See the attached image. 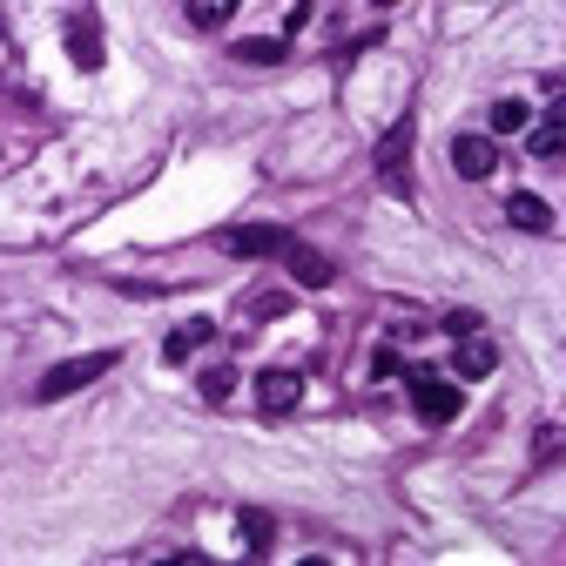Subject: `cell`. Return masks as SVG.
I'll list each match as a JSON object with an SVG mask.
<instances>
[{
	"instance_id": "6da1fadb",
	"label": "cell",
	"mask_w": 566,
	"mask_h": 566,
	"mask_svg": "<svg viewBox=\"0 0 566 566\" xmlns=\"http://www.w3.org/2000/svg\"><path fill=\"white\" fill-rule=\"evenodd\" d=\"M108 372H115V351H89V357H61L55 372H48V378L34 385V398H40V404H61L68 391L95 385V378H108Z\"/></svg>"
},
{
	"instance_id": "7a4b0ae2",
	"label": "cell",
	"mask_w": 566,
	"mask_h": 566,
	"mask_svg": "<svg viewBox=\"0 0 566 566\" xmlns=\"http://www.w3.org/2000/svg\"><path fill=\"white\" fill-rule=\"evenodd\" d=\"M378 182H385L391 196L412 189V115L391 121V129L378 135Z\"/></svg>"
},
{
	"instance_id": "3957f363",
	"label": "cell",
	"mask_w": 566,
	"mask_h": 566,
	"mask_svg": "<svg viewBox=\"0 0 566 566\" xmlns=\"http://www.w3.org/2000/svg\"><path fill=\"white\" fill-rule=\"evenodd\" d=\"M412 404H418L425 425H452L465 398H459V385H445V378H432V372H412Z\"/></svg>"
},
{
	"instance_id": "277c9868",
	"label": "cell",
	"mask_w": 566,
	"mask_h": 566,
	"mask_svg": "<svg viewBox=\"0 0 566 566\" xmlns=\"http://www.w3.org/2000/svg\"><path fill=\"white\" fill-rule=\"evenodd\" d=\"M257 404H263V412H270V418H283V412H297V404H304V378L291 372V364H270V372L257 378Z\"/></svg>"
},
{
	"instance_id": "5b68a950",
	"label": "cell",
	"mask_w": 566,
	"mask_h": 566,
	"mask_svg": "<svg viewBox=\"0 0 566 566\" xmlns=\"http://www.w3.org/2000/svg\"><path fill=\"white\" fill-rule=\"evenodd\" d=\"M283 243H291V236H283L276 223H243V229H223V250H229V257H283Z\"/></svg>"
},
{
	"instance_id": "8992f818",
	"label": "cell",
	"mask_w": 566,
	"mask_h": 566,
	"mask_svg": "<svg viewBox=\"0 0 566 566\" xmlns=\"http://www.w3.org/2000/svg\"><path fill=\"white\" fill-rule=\"evenodd\" d=\"M452 169L465 176V182H485L499 169V149H493V135H452Z\"/></svg>"
},
{
	"instance_id": "52a82bcc",
	"label": "cell",
	"mask_w": 566,
	"mask_h": 566,
	"mask_svg": "<svg viewBox=\"0 0 566 566\" xmlns=\"http://www.w3.org/2000/svg\"><path fill=\"white\" fill-rule=\"evenodd\" d=\"M283 263H291V276L304 283V291H323V283H331V276H338V263H331V257H323V250H310V243H297V236H291V243H283Z\"/></svg>"
},
{
	"instance_id": "ba28073f",
	"label": "cell",
	"mask_w": 566,
	"mask_h": 566,
	"mask_svg": "<svg viewBox=\"0 0 566 566\" xmlns=\"http://www.w3.org/2000/svg\"><path fill=\"white\" fill-rule=\"evenodd\" d=\"M506 223L526 229V236H546V229H553V202L533 196V189H512V196H506Z\"/></svg>"
},
{
	"instance_id": "9c48e42d",
	"label": "cell",
	"mask_w": 566,
	"mask_h": 566,
	"mask_svg": "<svg viewBox=\"0 0 566 566\" xmlns=\"http://www.w3.org/2000/svg\"><path fill=\"white\" fill-rule=\"evenodd\" d=\"M210 338H216V323H210V317H189V323H176V331L162 338V357H169V364H182L189 351H202Z\"/></svg>"
},
{
	"instance_id": "30bf717a",
	"label": "cell",
	"mask_w": 566,
	"mask_h": 566,
	"mask_svg": "<svg viewBox=\"0 0 566 566\" xmlns=\"http://www.w3.org/2000/svg\"><path fill=\"white\" fill-rule=\"evenodd\" d=\"M452 344H459V378H485V372L499 364V351L485 344L479 331H472V338H452Z\"/></svg>"
},
{
	"instance_id": "8fae6325",
	"label": "cell",
	"mask_w": 566,
	"mask_h": 566,
	"mask_svg": "<svg viewBox=\"0 0 566 566\" xmlns=\"http://www.w3.org/2000/svg\"><path fill=\"white\" fill-rule=\"evenodd\" d=\"M68 55H74V68H102V34H95V21H74L68 27Z\"/></svg>"
},
{
	"instance_id": "7c38bea8",
	"label": "cell",
	"mask_w": 566,
	"mask_h": 566,
	"mask_svg": "<svg viewBox=\"0 0 566 566\" xmlns=\"http://www.w3.org/2000/svg\"><path fill=\"white\" fill-rule=\"evenodd\" d=\"M485 121H493V135H519L526 121H533V108H526L519 95H499V102H493V115H485Z\"/></svg>"
},
{
	"instance_id": "4fadbf2b",
	"label": "cell",
	"mask_w": 566,
	"mask_h": 566,
	"mask_svg": "<svg viewBox=\"0 0 566 566\" xmlns=\"http://www.w3.org/2000/svg\"><path fill=\"white\" fill-rule=\"evenodd\" d=\"M559 149H566V121H559V108H546V121L533 129V155H540V162H553Z\"/></svg>"
},
{
	"instance_id": "5bb4252c",
	"label": "cell",
	"mask_w": 566,
	"mask_h": 566,
	"mask_svg": "<svg viewBox=\"0 0 566 566\" xmlns=\"http://www.w3.org/2000/svg\"><path fill=\"white\" fill-rule=\"evenodd\" d=\"M236 61H250V68H276V61H283V40H270V34L236 40Z\"/></svg>"
},
{
	"instance_id": "9a60e30c",
	"label": "cell",
	"mask_w": 566,
	"mask_h": 566,
	"mask_svg": "<svg viewBox=\"0 0 566 566\" xmlns=\"http://www.w3.org/2000/svg\"><path fill=\"white\" fill-rule=\"evenodd\" d=\"M229 391H236V372H229V364H210V372H202V398L229 404Z\"/></svg>"
},
{
	"instance_id": "2e32d148",
	"label": "cell",
	"mask_w": 566,
	"mask_h": 566,
	"mask_svg": "<svg viewBox=\"0 0 566 566\" xmlns=\"http://www.w3.org/2000/svg\"><path fill=\"white\" fill-rule=\"evenodd\" d=\"M229 14H236V0H189V21L196 27H223Z\"/></svg>"
},
{
	"instance_id": "e0dca14e",
	"label": "cell",
	"mask_w": 566,
	"mask_h": 566,
	"mask_svg": "<svg viewBox=\"0 0 566 566\" xmlns=\"http://www.w3.org/2000/svg\"><path fill=\"white\" fill-rule=\"evenodd\" d=\"M243 540H250V553H263V546L276 540V526H270L263 512H243Z\"/></svg>"
},
{
	"instance_id": "ac0fdd59",
	"label": "cell",
	"mask_w": 566,
	"mask_h": 566,
	"mask_svg": "<svg viewBox=\"0 0 566 566\" xmlns=\"http://www.w3.org/2000/svg\"><path fill=\"white\" fill-rule=\"evenodd\" d=\"M479 331V310H452L445 317V338H472Z\"/></svg>"
},
{
	"instance_id": "d6986e66",
	"label": "cell",
	"mask_w": 566,
	"mask_h": 566,
	"mask_svg": "<svg viewBox=\"0 0 566 566\" xmlns=\"http://www.w3.org/2000/svg\"><path fill=\"white\" fill-rule=\"evenodd\" d=\"M533 452H540V459H553V452H559V425H540V438H533Z\"/></svg>"
},
{
	"instance_id": "ffe728a7",
	"label": "cell",
	"mask_w": 566,
	"mask_h": 566,
	"mask_svg": "<svg viewBox=\"0 0 566 566\" xmlns=\"http://www.w3.org/2000/svg\"><path fill=\"white\" fill-rule=\"evenodd\" d=\"M378 8H398V0H378Z\"/></svg>"
}]
</instances>
